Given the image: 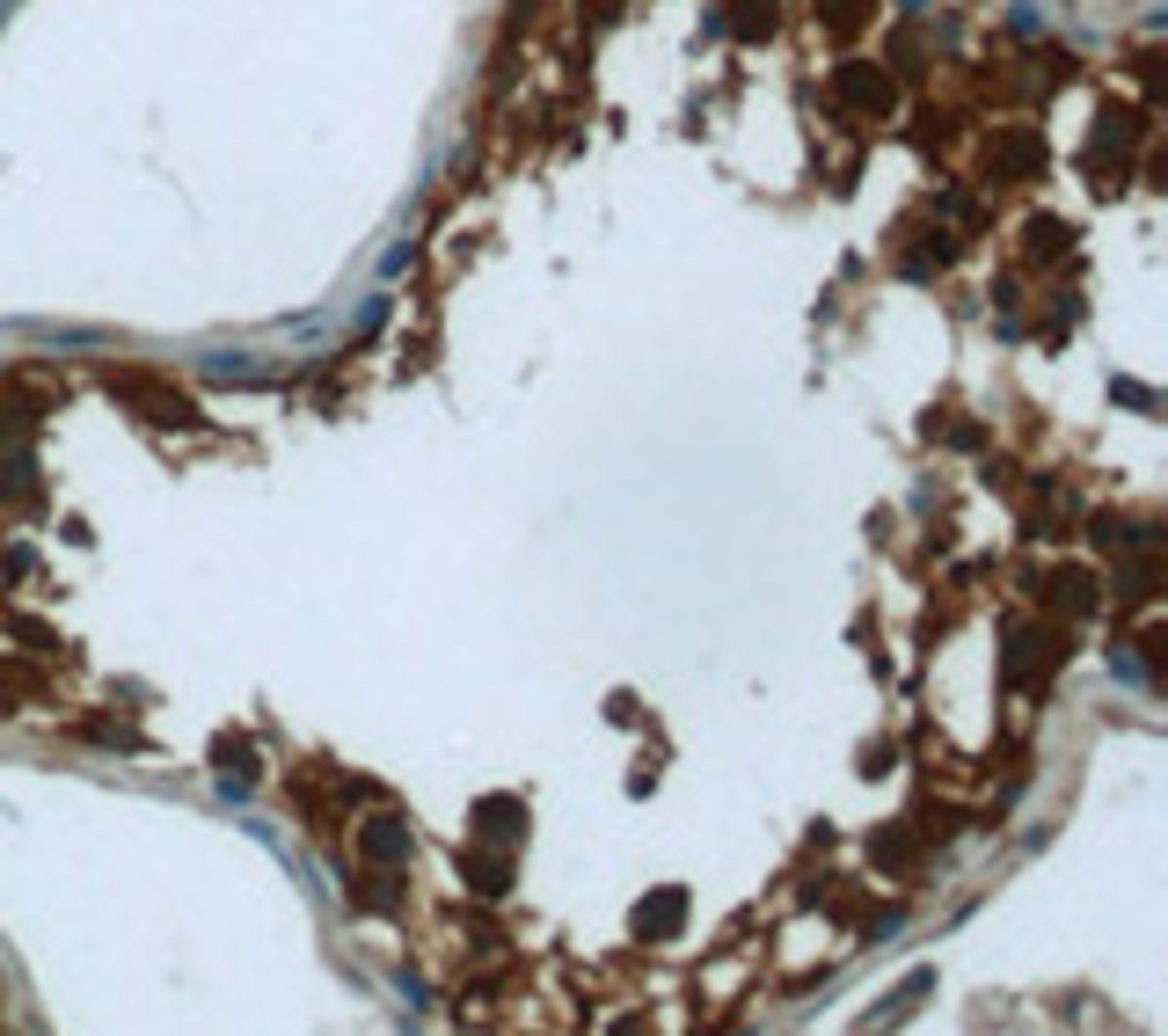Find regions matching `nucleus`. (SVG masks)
I'll list each match as a JSON object with an SVG mask.
<instances>
[{
    "mask_svg": "<svg viewBox=\"0 0 1168 1036\" xmlns=\"http://www.w3.org/2000/svg\"><path fill=\"white\" fill-rule=\"evenodd\" d=\"M402 832H388V825H373V832H365V854H402Z\"/></svg>",
    "mask_w": 1168,
    "mask_h": 1036,
    "instance_id": "f03ea898",
    "label": "nucleus"
},
{
    "mask_svg": "<svg viewBox=\"0 0 1168 1036\" xmlns=\"http://www.w3.org/2000/svg\"><path fill=\"white\" fill-rule=\"evenodd\" d=\"M672 920H680V898H672V891H665L650 912H636V927H672Z\"/></svg>",
    "mask_w": 1168,
    "mask_h": 1036,
    "instance_id": "f257e3e1",
    "label": "nucleus"
}]
</instances>
